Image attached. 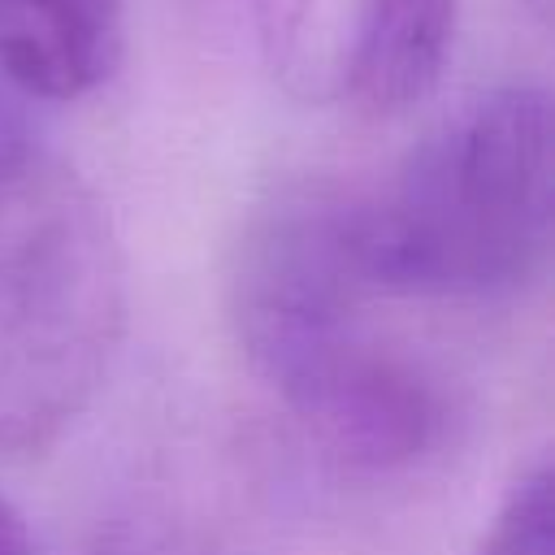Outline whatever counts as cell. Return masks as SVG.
Returning <instances> with one entry per match:
<instances>
[{
  "mask_svg": "<svg viewBox=\"0 0 555 555\" xmlns=\"http://www.w3.org/2000/svg\"><path fill=\"white\" fill-rule=\"evenodd\" d=\"M555 113L538 82L464 100L403 160L382 195L356 199L360 269L373 295L499 304L551 264Z\"/></svg>",
  "mask_w": 555,
  "mask_h": 555,
  "instance_id": "cell-1",
  "label": "cell"
},
{
  "mask_svg": "<svg viewBox=\"0 0 555 555\" xmlns=\"http://www.w3.org/2000/svg\"><path fill=\"white\" fill-rule=\"evenodd\" d=\"M121 0H0V74L30 100H78L121 61Z\"/></svg>",
  "mask_w": 555,
  "mask_h": 555,
  "instance_id": "cell-4",
  "label": "cell"
},
{
  "mask_svg": "<svg viewBox=\"0 0 555 555\" xmlns=\"http://www.w3.org/2000/svg\"><path fill=\"white\" fill-rule=\"evenodd\" d=\"M356 199L330 186L282 191L234 247V338L282 403L373 343L360 325L373 286L360 269Z\"/></svg>",
  "mask_w": 555,
  "mask_h": 555,
  "instance_id": "cell-3",
  "label": "cell"
},
{
  "mask_svg": "<svg viewBox=\"0 0 555 555\" xmlns=\"http://www.w3.org/2000/svg\"><path fill=\"white\" fill-rule=\"evenodd\" d=\"M126 325L121 251L95 191L35 152L0 178V451L52 442Z\"/></svg>",
  "mask_w": 555,
  "mask_h": 555,
  "instance_id": "cell-2",
  "label": "cell"
},
{
  "mask_svg": "<svg viewBox=\"0 0 555 555\" xmlns=\"http://www.w3.org/2000/svg\"><path fill=\"white\" fill-rule=\"evenodd\" d=\"M473 555H555V473L551 460L525 468L494 507Z\"/></svg>",
  "mask_w": 555,
  "mask_h": 555,
  "instance_id": "cell-6",
  "label": "cell"
},
{
  "mask_svg": "<svg viewBox=\"0 0 555 555\" xmlns=\"http://www.w3.org/2000/svg\"><path fill=\"white\" fill-rule=\"evenodd\" d=\"M95 555H182V551H173V546H165V542H134V538H121V542H108V546H100Z\"/></svg>",
  "mask_w": 555,
  "mask_h": 555,
  "instance_id": "cell-9",
  "label": "cell"
},
{
  "mask_svg": "<svg viewBox=\"0 0 555 555\" xmlns=\"http://www.w3.org/2000/svg\"><path fill=\"white\" fill-rule=\"evenodd\" d=\"M39 147V130L30 117V95L0 74V178H9L13 169H22Z\"/></svg>",
  "mask_w": 555,
  "mask_h": 555,
  "instance_id": "cell-7",
  "label": "cell"
},
{
  "mask_svg": "<svg viewBox=\"0 0 555 555\" xmlns=\"http://www.w3.org/2000/svg\"><path fill=\"white\" fill-rule=\"evenodd\" d=\"M455 22L460 0H377L338 100L364 117H399L421 104L451 61Z\"/></svg>",
  "mask_w": 555,
  "mask_h": 555,
  "instance_id": "cell-5",
  "label": "cell"
},
{
  "mask_svg": "<svg viewBox=\"0 0 555 555\" xmlns=\"http://www.w3.org/2000/svg\"><path fill=\"white\" fill-rule=\"evenodd\" d=\"M0 555H35L26 516H22L4 494H0Z\"/></svg>",
  "mask_w": 555,
  "mask_h": 555,
  "instance_id": "cell-8",
  "label": "cell"
}]
</instances>
